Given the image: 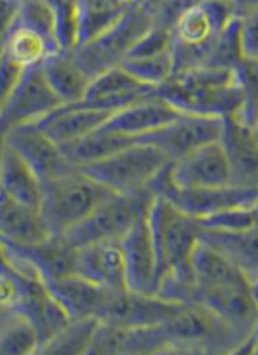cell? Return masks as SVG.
<instances>
[{"mask_svg": "<svg viewBox=\"0 0 258 355\" xmlns=\"http://www.w3.org/2000/svg\"><path fill=\"white\" fill-rule=\"evenodd\" d=\"M156 95L180 113L221 119L239 114L244 104L236 69L197 67L175 72L156 89Z\"/></svg>", "mask_w": 258, "mask_h": 355, "instance_id": "6da1fadb", "label": "cell"}, {"mask_svg": "<svg viewBox=\"0 0 258 355\" xmlns=\"http://www.w3.org/2000/svg\"><path fill=\"white\" fill-rule=\"evenodd\" d=\"M147 220L156 253L159 282L165 275L193 277L190 257L200 241L198 222L157 196H153Z\"/></svg>", "mask_w": 258, "mask_h": 355, "instance_id": "7a4b0ae2", "label": "cell"}, {"mask_svg": "<svg viewBox=\"0 0 258 355\" xmlns=\"http://www.w3.org/2000/svg\"><path fill=\"white\" fill-rule=\"evenodd\" d=\"M112 193L114 191L106 189L75 166L58 178L42 182L40 213L53 235H63L79 225Z\"/></svg>", "mask_w": 258, "mask_h": 355, "instance_id": "3957f363", "label": "cell"}, {"mask_svg": "<svg viewBox=\"0 0 258 355\" xmlns=\"http://www.w3.org/2000/svg\"><path fill=\"white\" fill-rule=\"evenodd\" d=\"M234 17L235 13L225 0H198L189 7L172 32L175 72L202 67L214 42Z\"/></svg>", "mask_w": 258, "mask_h": 355, "instance_id": "277c9868", "label": "cell"}, {"mask_svg": "<svg viewBox=\"0 0 258 355\" xmlns=\"http://www.w3.org/2000/svg\"><path fill=\"white\" fill-rule=\"evenodd\" d=\"M162 328L169 354H234L246 341L200 304L184 306Z\"/></svg>", "mask_w": 258, "mask_h": 355, "instance_id": "5b68a950", "label": "cell"}, {"mask_svg": "<svg viewBox=\"0 0 258 355\" xmlns=\"http://www.w3.org/2000/svg\"><path fill=\"white\" fill-rule=\"evenodd\" d=\"M153 198V193L147 189L112 193L62 236L75 248L101 241H119L147 214Z\"/></svg>", "mask_w": 258, "mask_h": 355, "instance_id": "8992f818", "label": "cell"}, {"mask_svg": "<svg viewBox=\"0 0 258 355\" xmlns=\"http://www.w3.org/2000/svg\"><path fill=\"white\" fill-rule=\"evenodd\" d=\"M151 24V11L147 6L129 7L116 24L94 40L75 46L71 53L92 80L97 75L119 66Z\"/></svg>", "mask_w": 258, "mask_h": 355, "instance_id": "52a82bcc", "label": "cell"}, {"mask_svg": "<svg viewBox=\"0 0 258 355\" xmlns=\"http://www.w3.org/2000/svg\"><path fill=\"white\" fill-rule=\"evenodd\" d=\"M169 163L171 160L156 147L134 142L116 154L79 166V169L106 189L114 193H134L147 189L156 175Z\"/></svg>", "mask_w": 258, "mask_h": 355, "instance_id": "ba28073f", "label": "cell"}, {"mask_svg": "<svg viewBox=\"0 0 258 355\" xmlns=\"http://www.w3.org/2000/svg\"><path fill=\"white\" fill-rule=\"evenodd\" d=\"M147 190L196 220L228 209L258 203L257 187L230 184L212 188H180L171 178V163L156 175Z\"/></svg>", "mask_w": 258, "mask_h": 355, "instance_id": "9c48e42d", "label": "cell"}, {"mask_svg": "<svg viewBox=\"0 0 258 355\" xmlns=\"http://www.w3.org/2000/svg\"><path fill=\"white\" fill-rule=\"evenodd\" d=\"M0 252L13 270L42 284L75 274L78 249L62 235H50L33 244H15L0 239Z\"/></svg>", "mask_w": 258, "mask_h": 355, "instance_id": "30bf717a", "label": "cell"}, {"mask_svg": "<svg viewBox=\"0 0 258 355\" xmlns=\"http://www.w3.org/2000/svg\"><path fill=\"white\" fill-rule=\"evenodd\" d=\"M224 129V119L180 113L162 129L138 138L135 142L151 144L171 160L210 143L219 142Z\"/></svg>", "mask_w": 258, "mask_h": 355, "instance_id": "8fae6325", "label": "cell"}, {"mask_svg": "<svg viewBox=\"0 0 258 355\" xmlns=\"http://www.w3.org/2000/svg\"><path fill=\"white\" fill-rule=\"evenodd\" d=\"M182 307L184 304L165 300L156 294H141L129 288L110 290L97 320L121 327H160Z\"/></svg>", "mask_w": 258, "mask_h": 355, "instance_id": "7c38bea8", "label": "cell"}, {"mask_svg": "<svg viewBox=\"0 0 258 355\" xmlns=\"http://www.w3.org/2000/svg\"><path fill=\"white\" fill-rule=\"evenodd\" d=\"M62 105L47 84L41 64L24 70L11 97L0 113V134L24 123L35 122Z\"/></svg>", "mask_w": 258, "mask_h": 355, "instance_id": "4fadbf2b", "label": "cell"}, {"mask_svg": "<svg viewBox=\"0 0 258 355\" xmlns=\"http://www.w3.org/2000/svg\"><path fill=\"white\" fill-rule=\"evenodd\" d=\"M4 142L35 171L41 182L74 169L58 144L51 141L35 122L19 125L4 134Z\"/></svg>", "mask_w": 258, "mask_h": 355, "instance_id": "5bb4252c", "label": "cell"}, {"mask_svg": "<svg viewBox=\"0 0 258 355\" xmlns=\"http://www.w3.org/2000/svg\"><path fill=\"white\" fill-rule=\"evenodd\" d=\"M118 244L123 259L126 287L141 294H156L159 272L147 214L132 225Z\"/></svg>", "mask_w": 258, "mask_h": 355, "instance_id": "9a60e30c", "label": "cell"}, {"mask_svg": "<svg viewBox=\"0 0 258 355\" xmlns=\"http://www.w3.org/2000/svg\"><path fill=\"white\" fill-rule=\"evenodd\" d=\"M212 311L244 340L255 331L258 320V302L250 284H232L214 288H198L196 303Z\"/></svg>", "mask_w": 258, "mask_h": 355, "instance_id": "2e32d148", "label": "cell"}, {"mask_svg": "<svg viewBox=\"0 0 258 355\" xmlns=\"http://www.w3.org/2000/svg\"><path fill=\"white\" fill-rule=\"evenodd\" d=\"M171 178L180 188H212L232 184L231 166L221 142L202 146L171 162Z\"/></svg>", "mask_w": 258, "mask_h": 355, "instance_id": "e0dca14e", "label": "cell"}, {"mask_svg": "<svg viewBox=\"0 0 258 355\" xmlns=\"http://www.w3.org/2000/svg\"><path fill=\"white\" fill-rule=\"evenodd\" d=\"M169 354L160 327L137 328L100 322L87 355Z\"/></svg>", "mask_w": 258, "mask_h": 355, "instance_id": "ac0fdd59", "label": "cell"}, {"mask_svg": "<svg viewBox=\"0 0 258 355\" xmlns=\"http://www.w3.org/2000/svg\"><path fill=\"white\" fill-rule=\"evenodd\" d=\"M12 311L33 327L40 347L50 341L70 321L63 308L49 293L46 286L40 279L24 274H22L20 297Z\"/></svg>", "mask_w": 258, "mask_h": 355, "instance_id": "d6986e66", "label": "cell"}, {"mask_svg": "<svg viewBox=\"0 0 258 355\" xmlns=\"http://www.w3.org/2000/svg\"><path fill=\"white\" fill-rule=\"evenodd\" d=\"M155 94L156 88L139 83L129 72L117 66L89 82L82 103L116 113Z\"/></svg>", "mask_w": 258, "mask_h": 355, "instance_id": "ffe728a7", "label": "cell"}, {"mask_svg": "<svg viewBox=\"0 0 258 355\" xmlns=\"http://www.w3.org/2000/svg\"><path fill=\"white\" fill-rule=\"evenodd\" d=\"M219 142L228 157L232 184L258 188V141L253 126L235 116L225 117Z\"/></svg>", "mask_w": 258, "mask_h": 355, "instance_id": "44dd1931", "label": "cell"}, {"mask_svg": "<svg viewBox=\"0 0 258 355\" xmlns=\"http://www.w3.org/2000/svg\"><path fill=\"white\" fill-rule=\"evenodd\" d=\"M114 113L84 103L62 104L45 117L35 121L37 126L58 146L82 138L103 126Z\"/></svg>", "mask_w": 258, "mask_h": 355, "instance_id": "7402d4cb", "label": "cell"}, {"mask_svg": "<svg viewBox=\"0 0 258 355\" xmlns=\"http://www.w3.org/2000/svg\"><path fill=\"white\" fill-rule=\"evenodd\" d=\"M76 249L75 274L108 290L128 288L118 241L94 243Z\"/></svg>", "mask_w": 258, "mask_h": 355, "instance_id": "603a6c76", "label": "cell"}, {"mask_svg": "<svg viewBox=\"0 0 258 355\" xmlns=\"http://www.w3.org/2000/svg\"><path fill=\"white\" fill-rule=\"evenodd\" d=\"M178 114V110L155 94L118 110L106 121L105 126L137 141L141 137L162 129Z\"/></svg>", "mask_w": 258, "mask_h": 355, "instance_id": "cb8c5ba5", "label": "cell"}, {"mask_svg": "<svg viewBox=\"0 0 258 355\" xmlns=\"http://www.w3.org/2000/svg\"><path fill=\"white\" fill-rule=\"evenodd\" d=\"M44 284L70 320L97 319L110 293V290L78 274H70Z\"/></svg>", "mask_w": 258, "mask_h": 355, "instance_id": "d4e9b609", "label": "cell"}, {"mask_svg": "<svg viewBox=\"0 0 258 355\" xmlns=\"http://www.w3.org/2000/svg\"><path fill=\"white\" fill-rule=\"evenodd\" d=\"M53 235L38 209L16 201L0 190V239L15 244H33Z\"/></svg>", "mask_w": 258, "mask_h": 355, "instance_id": "484cf974", "label": "cell"}, {"mask_svg": "<svg viewBox=\"0 0 258 355\" xmlns=\"http://www.w3.org/2000/svg\"><path fill=\"white\" fill-rule=\"evenodd\" d=\"M47 84L62 104L80 103L91 79L83 71L71 50H58L49 54L41 63Z\"/></svg>", "mask_w": 258, "mask_h": 355, "instance_id": "4316f807", "label": "cell"}, {"mask_svg": "<svg viewBox=\"0 0 258 355\" xmlns=\"http://www.w3.org/2000/svg\"><path fill=\"white\" fill-rule=\"evenodd\" d=\"M190 270L198 288L249 284L247 277L232 261L212 245L198 241L190 257Z\"/></svg>", "mask_w": 258, "mask_h": 355, "instance_id": "83f0119b", "label": "cell"}, {"mask_svg": "<svg viewBox=\"0 0 258 355\" xmlns=\"http://www.w3.org/2000/svg\"><path fill=\"white\" fill-rule=\"evenodd\" d=\"M200 240L212 245L244 272L249 284L258 277V223L239 232L200 228Z\"/></svg>", "mask_w": 258, "mask_h": 355, "instance_id": "f1b7e54d", "label": "cell"}, {"mask_svg": "<svg viewBox=\"0 0 258 355\" xmlns=\"http://www.w3.org/2000/svg\"><path fill=\"white\" fill-rule=\"evenodd\" d=\"M0 190L13 200L40 210L42 182L35 171L7 144L0 166Z\"/></svg>", "mask_w": 258, "mask_h": 355, "instance_id": "f546056e", "label": "cell"}, {"mask_svg": "<svg viewBox=\"0 0 258 355\" xmlns=\"http://www.w3.org/2000/svg\"><path fill=\"white\" fill-rule=\"evenodd\" d=\"M134 142L129 137L108 129L104 123L82 138L59 146V148L71 164L82 166L100 162Z\"/></svg>", "mask_w": 258, "mask_h": 355, "instance_id": "4dcf8cb0", "label": "cell"}, {"mask_svg": "<svg viewBox=\"0 0 258 355\" xmlns=\"http://www.w3.org/2000/svg\"><path fill=\"white\" fill-rule=\"evenodd\" d=\"M129 7L123 0H79L78 3V40L82 45L104 33Z\"/></svg>", "mask_w": 258, "mask_h": 355, "instance_id": "1f68e13d", "label": "cell"}, {"mask_svg": "<svg viewBox=\"0 0 258 355\" xmlns=\"http://www.w3.org/2000/svg\"><path fill=\"white\" fill-rule=\"evenodd\" d=\"M1 50L23 69L41 64L49 54L58 51L44 37L16 24L1 42Z\"/></svg>", "mask_w": 258, "mask_h": 355, "instance_id": "d6a6232c", "label": "cell"}, {"mask_svg": "<svg viewBox=\"0 0 258 355\" xmlns=\"http://www.w3.org/2000/svg\"><path fill=\"white\" fill-rule=\"evenodd\" d=\"M100 321L94 318L70 320L66 327L44 346L38 354L87 355Z\"/></svg>", "mask_w": 258, "mask_h": 355, "instance_id": "836d02e7", "label": "cell"}, {"mask_svg": "<svg viewBox=\"0 0 258 355\" xmlns=\"http://www.w3.org/2000/svg\"><path fill=\"white\" fill-rule=\"evenodd\" d=\"M123 70L137 79L139 83L159 88L173 75L172 51L141 58H125L119 64Z\"/></svg>", "mask_w": 258, "mask_h": 355, "instance_id": "e575fe53", "label": "cell"}, {"mask_svg": "<svg viewBox=\"0 0 258 355\" xmlns=\"http://www.w3.org/2000/svg\"><path fill=\"white\" fill-rule=\"evenodd\" d=\"M40 341L33 327L15 313L0 331V355L37 354Z\"/></svg>", "mask_w": 258, "mask_h": 355, "instance_id": "d590c367", "label": "cell"}, {"mask_svg": "<svg viewBox=\"0 0 258 355\" xmlns=\"http://www.w3.org/2000/svg\"><path fill=\"white\" fill-rule=\"evenodd\" d=\"M243 63L239 38V17H234L212 45V51L202 67L235 70Z\"/></svg>", "mask_w": 258, "mask_h": 355, "instance_id": "8d00e7d4", "label": "cell"}, {"mask_svg": "<svg viewBox=\"0 0 258 355\" xmlns=\"http://www.w3.org/2000/svg\"><path fill=\"white\" fill-rule=\"evenodd\" d=\"M16 25L44 37L54 50H60L55 37V19L45 0H23Z\"/></svg>", "mask_w": 258, "mask_h": 355, "instance_id": "74e56055", "label": "cell"}, {"mask_svg": "<svg viewBox=\"0 0 258 355\" xmlns=\"http://www.w3.org/2000/svg\"><path fill=\"white\" fill-rule=\"evenodd\" d=\"M200 228L223 231V232H239L252 228L258 223V203L253 206L234 207L221 213L206 216L197 220Z\"/></svg>", "mask_w": 258, "mask_h": 355, "instance_id": "f35d334b", "label": "cell"}, {"mask_svg": "<svg viewBox=\"0 0 258 355\" xmlns=\"http://www.w3.org/2000/svg\"><path fill=\"white\" fill-rule=\"evenodd\" d=\"M55 19V37L60 50H72L78 40L79 0H45Z\"/></svg>", "mask_w": 258, "mask_h": 355, "instance_id": "ab89813d", "label": "cell"}, {"mask_svg": "<svg viewBox=\"0 0 258 355\" xmlns=\"http://www.w3.org/2000/svg\"><path fill=\"white\" fill-rule=\"evenodd\" d=\"M239 38L243 60L258 62V8L239 16Z\"/></svg>", "mask_w": 258, "mask_h": 355, "instance_id": "60d3db41", "label": "cell"}, {"mask_svg": "<svg viewBox=\"0 0 258 355\" xmlns=\"http://www.w3.org/2000/svg\"><path fill=\"white\" fill-rule=\"evenodd\" d=\"M23 67H20L0 49V113L8 103L12 92L19 82Z\"/></svg>", "mask_w": 258, "mask_h": 355, "instance_id": "b9f144b4", "label": "cell"}, {"mask_svg": "<svg viewBox=\"0 0 258 355\" xmlns=\"http://www.w3.org/2000/svg\"><path fill=\"white\" fill-rule=\"evenodd\" d=\"M22 293V274L8 265L0 269V308L11 309Z\"/></svg>", "mask_w": 258, "mask_h": 355, "instance_id": "7bdbcfd3", "label": "cell"}, {"mask_svg": "<svg viewBox=\"0 0 258 355\" xmlns=\"http://www.w3.org/2000/svg\"><path fill=\"white\" fill-rule=\"evenodd\" d=\"M23 0H0V45L16 24Z\"/></svg>", "mask_w": 258, "mask_h": 355, "instance_id": "ee69618b", "label": "cell"}, {"mask_svg": "<svg viewBox=\"0 0 258 355\" xmlns=\"http://www.w3.org/2000/svg\"><path fill=\"white\" fill-rule=\"evenodd\" d=\"M231 6L235 16H243L249 11L258 8V0H225Z\"/></svg>", "mask_w": 258, "mask_h": 355, "instance_id": "f6af8a7d", "label": "cell"}, {"mask_svg": "<svg viewBox=\"0 0 258 355\" xmlns=\"http://www.w3.org/2000/svg\"><path fill=\"white\" fill-rule=\"evenodd\" d=\"M12 315H13V311L11 309L0 308V331L4 328V325L8 322V320L11 319Z\"/></svg>", "mask_w": 258, "mask_h": 355, "instance_id": "bcb514c9", "label": "cell"}, {"mask_svg": "<svg viewBox=\"0 0 258 355\" xmlns=\"http://www.w3.org/2000/svg\"><path fill=\"white\" fill-rule=\"evenodd\" d=\"M128 7H144L148 4V0H123Z\"/></svg>", "mask_w": 258, "mask_h": 355, "instance_id": "7dc6e473", "label": "cell"}, {"mask_svg": "<svg viewBox=\"0 0 258 355\" xmlns=\"http://www.w3.org/2000/svg\"><path fill=\"white\" fill-rule=\"evenodd\" d=\"M252 338H253V343H255V354H258V320L255 331L252 333Z\"/></svg>", "mask_w": 258, "mask_h": 355, "instance_id": "c3c4849f", "label": "cell"}, {"mask_svg": "<svg viewBox=\"0 0 258 355\" xmlns=\"http://www.w3.org/2000/svg\"><path fill=\"white\" fill-rule=\"evenodd\" d=\"M250 290H252V294L256 297V300L258 302V277L250 282Z\"/></svg>", "mask_w": 258, "mask_h": 355, "instance_id": "681fc988", "label": "cell"}, {"mask_svg": "<svg viewBox=\"0 0 258 355\" xmlns=\"http://www.w3.org/2000/svg\"><path fill=\"white\" fill-rule=\"evenodd\" d=\"M6 148V142H4V135L0 134V166H1V159H3V153Z\"/></svg>", "mask_w": 258, "mask_h": 355, "instance_id": "f907efd6", "label": "cell"}, {"mask_svg": "<svg viewBox=\"0 0 258 355\" xmlns=\"http://www.w3.org/2000/svg\"><path fill=\"white\" fill-rule=\"evenodd\" d=\"M253 130H255V134H256V138H257L258 141V109L256 117H255V122H253Z\"/></svg>", "mask_w": 258, "mask_h": 355, "instance_id": "816d5d0a", "label": "cell"}, {"mask_svg": "<svg viewBox=\"0 0 258 355\" xmlns=\"http://www.w3.org/2000/svg\"><path fill=\"white\" fill-rule=\"evenodd\" d=\"M157 1H160V0H148V4H147V7H151L153 4H156Z\"/></svg>", "mask_w": 258, "mask_h": 355, "instance_id": "f5cc1de1", "label": "cell"}]
</instances>
